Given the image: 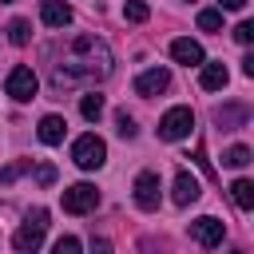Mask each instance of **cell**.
I'll return each instance as SVG.
<instances>
[{
	"label": "cell",
	"instance_id": "6da1fadb",
	"mask_svg": "<svg viewBox=\"0 0 254 254\" xmlns=\"http://www.w3.org/2000/svg\"><path fill=\"white\" fill-rule=\"evenodd\" d=\"M115 67L111 60V48L95 36H71L64 44V56L48 52V83L52 91H67L75 83H95V79H107Z\"/></svg>",
	"mask_w": 254,
	"mask_h": 254
},
{
	"label": "cell",
	"instance_id": "7a4b0ae2",
	"mask_svg": "<svg viewBox=\"0 0 254 254\" xmlns=\"http://www.w3.org/2000/svg\"><path fill=\"white\" fill-rule=\"evenodd\" d=\"M44 234H48V210H32L20 222V230L12 234V250L16 254H36L40 242H44Z\"/></svg>",
	"mask_w": 254,
	"mask_h": 254
},
{
	"label": "cell",
	"instance_id": "3957f363",
	"mask_svg": "<svg viewBox=\"0 0 254 254\" xmlns=\"http://www.w3.org/2000/svg\"><path fill=\"white\" fill-rule=\"evenodd\" d=\"M71 159H75L79 171H99L103 159H107V143H103L99 135H79V139L71 143Z\"/></svg>",
	"mask_w": 254,
	"mask_h": 254
},
{
	"label": "cell",
	"instance_id": "277c9868",
	"mask_svg": "<svg viewBox=\"0 0 254 254\" xmlns=\"http://www.w3.org/2000/svg\"><path fill=\"white\" fill-rule=\"evenodd\" d=\"M190 127H194V111H190V107H171V111L159 119V139L179 143V139L190 135Z\"/></svg>",
	"mask_w": 254,
	"mask_h": 254
},
{
	"label": "cell",
	"instance_id": "5b68a950",
	"mask_svg": "<svg viewBox=\"0 0 254 254\" xmlns=\"http://www.w3.org/2000/svg\"><path fill=\"white\" fill-rule=\"evenodd\" d=\"M36 87H40V79H36V71L32 67H12L8 71V79H4V91L16 99V103H28V99H36Z\"/></svg>",
	"mask_w": 254,
	"mask_h": 254
},
{
	"label": "cell",
	"instance_id": "8992f818",
	"mask_svg": "<svg viewBox=\"0 0 254 254\" xmlns=\"http://www.w3.org/2000/svg\"><path fill=\"white\" fill-rule=\"evenodd\" d=\"M95 206H99V190H95L91 183H75V187L64 190V210H67V214H87V210H95Z\"/></svg>",
	"mask_w": 254,
	"mask_h": 254
},
{
	"label": "cell",
	"instance_id": "52a82bcc",
	"mask_svg": "<svg viewBox=\"0 0 254 254\" xmlns=\"http://www.w3.org/2000/svg\"><path fill=\"white\" fill-rule=\"evenodd\" d=\"M222 234H226V222H222V218H214V214H202V218H194V222H190V238H194L198 246H206V250L222 246Z\"/></svg>",
	"mask_w": 254,
	"mask_h": 254
},
{
	"label": "cell",
	"instance_id": "ba28073f",
	"mask_svg": "<svg viewBox=\"0 0 254 254\" xmlns=\"http://www.w3.org/2000/svg\"><path fill=\"white\" fill-rule=\"evenodd\" d=\"M159 175L155 171H143L139 179H135V206L139 210H159Z\"/></svg>",
	"mask_w": 254,
	"mask_h": 254
},
{
	"label": "cell",
	"instance_id": "9c48e42d",
	"mask_svg": "<svg viewBox=\"0 0 254 254\" xmlns=\"http://www.w3.org/2000/svg\"><path fill=\"white\" fill-rule=\"evenodd\" d=\"M167 83H171L167 67H147L135 75V95H159V91H167Z\"/></svg>",
	"mask_w": 254,
	"mask_h": 254
},
{
	"label": "cell",
	"instance_id": "30bf717a",
	"mask_svg": "<svg viewBox=\"0 0 254 254\" xmlns=\"http://www.w3.org/2000/svg\"><path fill=\"white\" fill-rule=\"evenodd\" d=\"M198 194H202V190H198V179H194L190 171H179V175H175V187H171L175 206H190Z\"/></svg>",
	"mask_w": 254,
	"mask_h": 254
},
{
	"label": "cell",
	"instance_id": "8fae6325",
	"mask_svg": "<svg viewBox=\"0 0 254 254\" xmlns=\"http://www.w3.org/2000/svg\"><path fill=\"white\" fill-rule=\"evenodd\" d=\"M171 56H175L179 64H187V67H202V64H206L202 44H194V40H175V44H171Z\"/></svg>",
	"mask_w": 254,
	"mask_h": 254
},
{
	"label": "cell",
	"instance_id": "7c38bea8",
	"mask_svg": "<svg viewBox=\"0 0 254 254\" xmlns=\"http://www.w3.org/2000/svg\"><path fill=\"white\" fill-rule=\"evenodd\" d=\"M40 20H44L48 28H67V24H71V8H67L64 0H44V4H40Z\"/></svg>",
	"mask_w": 254,
	"mask_h": 254
},
{
	"label": "cell",
	"instance_id": "4fadbf2b",
	"mask_svg": "<svg viewBox=\"0 0 254 254\" xmlns=\"http://www.w3.org/2000/svg\"><path fill=\"white\" fill-rule=\"evenodd\" d=\"M250 119V107L246 103H230V107H218L214 111V123L222 127V131H234V127H242Z\"/></svg>",
	"mask_w": 254,
	"mask_h": 254
},
{
	"label": "cell",
	"instance_id": "5bb4252c",
	"mask_svg": "<svg viewBox=\"0 0 254 254\" xmlns=\"http://www.w3.org/2000/svg\"><path fill=\"white\" fill-rule=\"evenodd\" d=\"M226 79H230V71H226V64H222V60H214V64H202V75H198V83H202L206 91H222V87H226Z\"/></svg>",
	"mask_w": 254,
	"mask_h": 254
},
{
	"label": "cell",
	"instance_id": "9a60e30c",
	"mask_svg": "<svg viewBox=\"0 0 254 254\" xmlns=\"http://www.w3.org/2000/svg\"><path fill=\"white\" fill-rule=\"evenodd\" d=\"M64 131H67V123H64V115H44L40 119V143H48V147H56V143H64Z\"/></svg>",
	"mask_w": 254,
	"mask_h": 254
},
{
	"label": "cell",
	"instance_id": "2e32d148",
	"mask_svg": "<svg viewBox=\"0 0 254 254\" xmlns=\"http://www.w3.org/2000/svg\"><path fill=\"white\" fill-rule=\"evenodd\" d=\"M230 198L238 210H254V183L250 179H234L230 183Z\"/></svg>",
	"mask_w": 254,
	"mask_h": 254
},
{
	"label": "cell",
	"instance_id": "e0dca14e",
	"mask_svg": "<svg viewBox=\"0 0 254 254\" xmlns=\"http://www.w3.org/2000/svg\"><path fill=\"white\" fill-rule=\"evenodd\" d=\"M79 115H83L87 123H95V119L103 115V95H99V91H87V95L79 99Z\"/></svg>",
	"mask_w": 254,
	"mask_h": 254
},
{
	"label": "cell",
	"instance_id": "ac0fdd59",
	"mask_svg": "<svg viewBox=\"0 0 254 254\" xmlns=\"http://www.w3.org/2000/svg\"><path fill=\"white\" fill-rule=\"evenodd\" d=\"M246 163H250V147L234 143V147H226V151H222V167H246Z\"/></svg>",
	"mask_w": 254,
	"mask_h": 254
},
{
	"label": "cell",
	"instance_id": "d6986e66",
	"mask_svg": "<svg viewBox=\"0 0 254 254\" xmlns=\"http://www.w3.org/2000/svg\"><path fill=\"white\" fill-rule=\"evenodd\" d=\"M8 40H12L16 48H24V44L32 40V24H28V20H12V24H8Z\"/></svg>",
	"mask_w": 254,
	"mask_h": 254
},
{
	"label": "cell",
	"instance_id": "ffe728a7",
	"mask_svg": "<svg viewBox=\"0 0 254 254\" xmlns=\"http://www.w3.org/2000/svg\"><path fill=\"white\" fill-rule=\"evenodd\" d=\"M24 171H32V159H16V163H8L4 171H0V187H8V183H16Z\"/></svg>",
	"mask_w": 254,
	"mask_h": 254
},
{
	"label": "cell",
	"instance_id": "44dd1931",
	"mask_svg": "<svg viewBox=\"0 0 254 254\" xmlns=\"http://www.w3.org/2000/svg\"><path fill=\"white\" fill-rule=\"evenodd\" d=\"M123 16H127L131 24H143V20L151 16V8H147L143 0H127V4H123Z\"/></svg>",
	"mask_w": 254,
	"mask_h": 254
},
{
	"label": "cell",
	"instance_id": "7402d4cb",
	"mask_svg": "<svg viewBox=\"0 0 254 254\" xmlns=\"http://www.w3.org/2000/svg\"><path fill=\"white\" fill-rule=\"evenodd\" d=\"M198 28H202V32H218V28H222V12H218V8H202V12H198Z\"/></svg>",
	"mask_w": 254,
	"mask_h": 254
},
{
	"label": "cell",
	"instance_id": "603a6c76",
	"mask_svg": "<svg viewBox=\"0 0 254 254\" xmlns=\"http://www.w3.org/2000/svg\"><path fill=\"white\" fill-rule=\"evenodd\" d=\"M115 131H119L123 139H135V135H139V127H135V119H131L127 111H119V115H115Z\"/></svg>",
	"mask_w": 254,
	"mask_h": 254
},
{
	"label": "cell",
	"instance_id": "cb8c5ba5",
	"mask_svg": "<svg viewBox=\"0 0 254 254\" xmlns=\"http://www.w3.org/2000/svg\"><path fill=\"white\" fill-rule=\"evenodd\" d=\"M234 40H238L242 48H250V44H254V24H250V20H242V24L234 28Z\"/></svg>",
	"mask_w": 254,
	"mask_h": 254
},
{
	"label": "cell",
	"instance_id": "d4e9b609",
	"mask_svg": "<svg viewBox=\"0 0 254 254\" xmlns=\"http://www.w3.org/2000/svg\"><path fill=\"white\" fill-rule=\"evenodd\" d=\"M36 183H40V187H52V183H56V167H52V163H36Z\"/></svg>",
	"mask_w": 254,
	"mask_h": 254
},
{
	"label": "cell",
	"instance_id": "484cf974",
	"mask_svg": "<svg viewBox=\"0 0 254 254\" xmlns=\"http://www.w3.org/2000/svg\"><path fill=\"white\" fill-rule=\"evenodd\" d=\"M52 254H79V238H71V234H64L56 246H52Z\"/></svg>",
	"mask_w": 254,
	"mask_h": 254
},
{
	"label": "cell",
	"instance_id": "4316f807",
	"mask_svg": "<svg viewBox=\"0 0 254 254\" xmlns=\"http://www.w3.org/2000/svg\"><path fill=\"white\" fill-rule=\"evenodd\" d=\"M91 254H111V242L107 238H91Z\"/></svg>",
	"mask_w": 254,
	"mask_h": 254
},
{
	"label": "cell",
	"instance_id": "83f0119b",
	"mask_svg": "<svg viewBox=\"0 0 254 254\" xmlns=\"http://www.w3.org/2000/svg\"><path fill=\"white\" fill-rule=\"evenodd\" d=\"M218 8H226V12H238V8H246V0H218Z\"/></svg>",
	"mask_w": 254,
	"mask_h": 254
},
{
	"label": "cell",
	"instance_id": "f1b7e54d",
	"mask_svg": "<svg viewBox=\"0 0 254 254\" xmlns=\"http://www.w3.org/2000/svg\"><path fill=\"white\" fill-rule=\"evenodd\" d=\"M234 254H242V250H234Z\"/></svg>",
	"mask_w": 254,
	"mask_h": 254
}]
</instances>
